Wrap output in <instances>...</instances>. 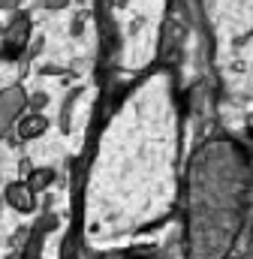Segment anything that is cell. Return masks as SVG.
Wrapping results in <instances>:
<instances>
[{"instance_id": "7a4b0ae2", "label": "cell", "mask_w": 253, "mask_h": 259, "mask_svg": "<svg viewBox=\"0 0 253 259\" xmlns=\"http://www.w3.org/2000/svg\"><path fill=\"white\" fill-rule=\"evenodd\" d=\"M27 30H30V18L27 15H12V21L3 27V36H6V42L9 46H24V39H27Z\"/></svg>"}, {"instance_id": "3957f363", "label": "cell", "mask_w": 253, "mask_h": 259, "mask_svg": "<svg viewBox=\"0 0 253 259\" xmlns=\"http://www.w3.org/2000/svg\"><path fill=\"white\" fill-rule=\"evenodd\" d=\"M6 202L15 211H30L33 208V190L27 184H9L6 187Z\"/></svg>"}, {"instance_id": "277c9868", "label": "cell", "mask_w": 253, "mask_h": 259, "mask_svg": "<svg viewBox=\"0 0 253 259\" xmlns=\"http://www.w3.org/2000/svg\"><path fill=\"white\" fill-rule=\"evenodd\" d=\"M46 127H49V124H46V118H43V115H36V112H33V115H27V118H21V121H15V133H18L21 139H36L39 133H46Z\"/></svg>"}, {"instance_id": "6da1fadb", "label": "cell", "mask_w": 253, "mask_h": 259, "mask_svg": "<svg viewBox=\"0 0 253 259\" xmlns=\"http://www.w3.org/2000/svg\"><path fill=\"white\" fill-rule=\"evenodd\" d=\"M24 106H27V97H24V91H21L18 84L0 91V115H9V118L18 121L21 112H24Z\"/></svg>"}, {"instance_id": "8992f818", "label": "cell", "mask_w": 253, "mask_h": 259, "mask_svg": "<svg viewBox=\"0 0 253 259\" xmlns=\"http://www.w3.org/2000/svg\"><path fill=\"white\" fill-rule=\"evenodd\" d=\"M63 3H66V0H46V6H49V9H61Z\"/></svg>"}, {"instance_id": "52a82bcc", "label": "cell", "mask_w": 253, "mask_h": 259, "mask_svg": "<svg viewBox=\"0 0 253 259\" xmlns=\"http://www.w3.org/2000/svg\"><path fill=\"white\" fill-rule=\"evenodd\" d=\"M0 33H3V27H0Z\"/></svg>"}, {"instance_id": "5b68a950", "label": "cell", "mask_w": 253, "mask_h": 259, "mask_svg": "<svg viewBox=\"0 0 253 259\" xmlns=\"http://www.w3.org/2000/svg\"><path fill=\"white\" fill-rule=\"evenodd\" d=\"M52 181H55V172H52V169H36V172L30 175L27 187H30V190L36 193V190H46V187H49Z\"/></svg>"}]
</instances>
